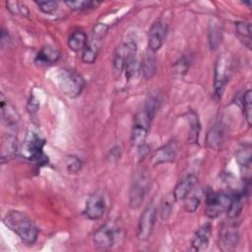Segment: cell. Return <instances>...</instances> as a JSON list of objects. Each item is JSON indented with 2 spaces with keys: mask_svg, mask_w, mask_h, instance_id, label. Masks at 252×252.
<instances>
[{
  "mask_svg": "<svg viewBox=\"0 0 252 252\" xmlns=\"http://www.w3.org/2000/svg\"><path fill=\"white\" fill-rule=\"evenodd\" d=\"M3 222L25 243L33 244L36 241L38 229L25 213L15 210L9 211L3 218Z\"/></svg>",
  "mask_w": 252,
  "mask_h": 252,
  "instance_id": "1",
  "label": "cell"
},
{
  "mask_svg": "<svg viewBox=\"0 0 252 252\" xmlns=\"http://www.w3.org/2000/svg\"><path fill=\"white\" fill-rule=\"evenodd\" d=\"M45 145L44 139L33 131H28L23 145L21 147V156L30 160L38 163H45L47 161L46 156L43 153V147Z\"/></svg>",
  "mask_w": 252,
  "mask_h": 252,
  "instance_id": "2",
  "label": "cell"
},
{
  "mask_svg": "<svg viewBox=\"0 0 252 252\" xmlns=\"http://www.w3.org/2000/svg\"><path fill=\"white\" fill-rule=\"evenodd\" d=\"M57 82L61 92L71 98L80 95L85 87L83 77L71 69L60 70L57 76Z\"/></svg>",
  "mask_w": 252,
  "mask_h": 252,
  "instance_id": "3",
  "label": "cell"
},
{
  "mask_svg": "<svg viewBox=\"0 0 252 252\" xmlns=\"http://www.w3.org/2000/svg\"><path fill=\"white\" fill-rule=\"evenodd\" d=\"M232 74V60L229 54L222 53L219 56L215 65L214 91L218 97H220L224 88Z\"/></svg>",
  "mask_w": 252,
  "mask_h": 252,
  "instance_id": "4",
  "label": "cell"
},
{
  "mask_svg": "<svg viewBox=\"0 0 252 252\" xmlns=\"http://www.w3.org/2000/svg\"><path fill=\"white\" fill-rule=\"evenodd\" d=\"M230 197L222 192L209 190L206 194L205 214L210 219H216L226 211Z\"/></svg>",
  "mask_w": 252,
  "mask_h": 252,
  "instance_id": "5",
  "label": "cell"
},
{
  "mask_svg": "<svg viewBox=\"0 0 252 252\" xmlns=\"http://www.w3.org/2000/svg\"><path fill=\"white\" fill-rule=\"evenodd\" d=\"M149 188V177L146 173L140 172L135 175L129 191V205L132 209H139L145 199Z\"/></svg>",
  "mask_w": 252,
  "mask_h": 252,
  "instance_id": "6",
  "label": "cell"
},
{
  "mask_svg": "<svg viewBox=\"0 0 252 252\" xmlns=\"http://www.w3.org/2000/svg\"><path fill=\"white\" fill-rule=\"evenodd\" d=\"M239 242L238 225L234 220H229L223 223L219 236V246L222 251L233 250Z\"/></svg>",
  "mask_w": 252,
  "mask_h": 252,
  "instance_id": "7",
  "label": "cell"
},
{
  "mask_svg": "<svg viewBox=\"0 0 252 252\" xmlns=\"http://www.w3.org/2000/svg\"><path fill=\"white\" fill-rule=\"evenodd\" d=\"M136 52L137 44L131 40L125 41L117 47L113 57V72L115 77H119L121 75L126 63L131 57L136 55Z\"/></svg>",
  "mask_w": 252,
  "mask_h": 252,
  "instance_id": "8",
  "label": "cell"
},
{
  "mask_svg": "<svg viewBox=\"0 0 252 252\" xmlns=\"http://www.w3.org/2000/svg\"><path fill=\"white\" fill-rule=\"evenodd\" d=\"M151 119L143 111L138 112L134 118V124L131 134V142L134 146L140 148L146 143V138L148 136V131L151 123Z\"/></svg>",
  "mask_w": 252,
  "mask_h": 252,
  "instance_id": "9",
  "label": "cell"
},
{
  "mask_svg": "<svg viewBox=\"0 0 252 252\" xmlns=\"http://www.w3.org/2000/svg\"><path fill=\"white\" fill-rule=\"evenodd\" d=\"M156 217L157 209L153 204H151L144 210L138 222L137 236L140 240L145 241L150 238L156 223Z\"/></svg>",
  "mask_w": 252,
  "mask_h": 252,
  "instance_id": "10",
  "label": "cell"
},
{
  "mask_svg": "<svg viewBox=\"0 0 252 252\" xmlns=\"http://www.w3.org/2000/svg\"><path fill=\"white\" fill-rule=\"evenodd\" d=\"M167 32V25L161 21H156L149 30L148 34V46L149 50L156 53L162 46Z\"/></svg>",
  "mask_w": 252,
  "mask_h": 252,
  "instance_id": "11",
  "label": "cell"
},
{
  "mask_svg": "<svg viewBox=\"0 0 252 252\" xmlns=\"http://www.w3.org/2000/svg\"><path fill=\"white\" fill-rule=\"evenodd\" d=\"M105 200L101 193L95 192L93 193L86 202L85 207V215L89 220H96L102 218L104 212H105Z\"/></svg>",
  "mask_w": 252,
  "mask_h": 252,
  "instance_id": "12",
  "label": "cell"
},
{
  "mask_svg": "<svg viewBox=\"0 0 252 252\" xmlns=\"http://www.w3.org/2000/svg\"><path fill=\"white\" fill-rule=\"evenodd\" d=\"M178 152V145L176 141H170L167 144L158 148L151 157V163L153 165H159L161 163L171 162L175 159Z\"/></svg>",
  "mask_w": 252,
  "mask_h": 252,
  "instance_id": "13",
  "label": "cell"
},
{
  "mask_svg": "<svg viewBox=\"0 0 252 252\" xmlns=\"http://www.w3.org/2000/svg\"><path fill=\"white\" fill-rule=\"evenodd\" d=\"M114 228L110 223H104L101 225L93 236L94 244L98 249H109L114 243Z\"/></svg>",
  "mask_w": 252,
  "mask_h": 252,
  "instance_id": "14",
  "label": "cell"
},
{
  "mask_svg": "<svg viewBox=\"0 0 252 252\" xmlns=\"http://www.w3.org/2000/svg\"><path fill=\"white\" fill-rule=\"evenodd\" d=\"M225 127L221 122H217L211 126L206 135V145L209 149L220 150L224 142Z\"/></svg>",
  "mask_w": 252,
  "mask_h": 252,
  "instance_id": "15",
  "label": "cell"
},
{
  "mask_svg": "<svg viewBox=\"0 0 252 252\" xmlns=\"http://www.w3.org/2000/svg\"><path fill=\"white\" fill-rule=\"evenodd\" d=\"M1 117L3 123L9 129L13 130L16 129L20 120V116L17 109L8 100H6L3 94H1Z\"/></svg>",
  "mask_w": 252,
  "mask_h": 252,
  "instance_id": "16",
  "label": "cell"
},
{
  "mask_svg": "<svg viewBox=\"0 0 252 252\" xmlns=\"http://www.w3.org/2000/svg\"><path fill=\"white\" fill-rule=\"evenodd\" d=\"M197 183V177L193 174H189L182 178L173 189V199L174 201L184 200L192 191Z\"/></svg>",
  "mask_w": 252,
  "mask_h": 252,
  "instance_id": "17",
  "label": "cell"
},
{
  "mask_svg": "<svg viewBox=\"0 0 252 252\" xmlns=\"http://www.w3.org/2000/svg\"><path fill=\"white\" fill-rule=\"evenodd\" d=\"M0 152H1L0 158L2 163L9 161L17 155L18 143H17V137L14 134H8L2 137Z\"/></svg>",
  "mask_w": 252,
  "mask_h": 252,
  "instance_id": "18",
  "label": "cell"
},
{
  "mask_svg": "<svg viewBox=\"0 0 252 252\" xmlns=\"http://www.w3.org/2000/svg\"><path fill=\"white\" fill-rule=\"evenodd\" d=\"M210 235H211V224L205 223L202 226H200L193 238H192V248L196 251H203L206 250L209 246L210 242Z\"/></svg>",
  "mask_w": 252,
  "mask_h": 252,
  "instance_id": "19",
  "label": "cell"
},
{
  "mask_svg": "<svg viewBox=\"0 0 252 252\" xmlns=\"http://www.w3.org/2000/svg\"><path fill=\"white\" fill-rule=\"evenodd\" d=\"M60 58V52L51 46L42 47L35 56V63L38 65H51Z\"/></svg>",
  "mask_w": 252,
  "mask_h": 252,
  "instance_id": "20",
  "label": "cell"
},
{
  "mask_svg": "<svg viewBox=\"0 0 252 252\" xmlns=\"http://www.w3.org/2000/svg\"><path fill=\"white\" fill-rule=\"evenodd\" d=\"M245 197H246L245 192H240L230 197V201L226 209V215L229 220H235L240 215L243 209Z\"/></svg>",
  "mask_w": 252,
  "mask_h": 252,
  "instance_id": "21",
  "label": "cell"
},
{
  "mask_svg": "<svg viewBox=\"0 0 252 252\" xmlns=\"http://www.w3.org/2000/svg\"><path fill=\"white\" fill-rule=\"evenodd\" d=\"M235 158L240 167L241 172L247 173L250 170L252 160L250 145H244L243 147L238 149L235 154Z\"/></svg>",
  "mask_w": 252,
  "mask_h": 252,
  "instance_id": "22",
  "label": "cell"
},
{
  "mask_svg": "<svg viewBox=\"0 0 252 252\" xmlns=\"http://www.w3.org/2000/svg\"><path fill=\"white\" fill-rule=\"evenodd\" d=\"M220 24V23L218 20L214 19V20H211L209 25L208 37H209V43H210L211 49L213 50L218 49L222 38V30H221V25Z\"/></svg>",
  "mask_w": 252,
  "mask_h": 252,
  "instance_id": "23",
  "label": "cell"
},
{
  "mask_svg": "<svg viewBox=\"0 0 252 252\" xmlns=\"http://www.w3.org/2000/svg\"><path fill=\"white\" fill-rule=\"evenodd\" d=\"M141 71L143 72V75L146 79H152L157 72V60L155 53L151 50H148L143 56Z\"/></svg>",
  "mask_w": 252,
  "mask_h": 252,
  "instance_id": "24",
  "label": "cell"
},
{
  "mask_svg": "<svg viewBox=\"0 0 252 252\" xmlns=\"http://www.w3.org/2000/svg\"><path fill=\"white\" fill-rule=\"evenodd\" d=\"M87 44H88L87 34L81 30L73 32L68 38V46L74 52H79L81 50H84Z\"/></svg>",
  "mask_w": 252,
  "mask_h": 252,
  "instance_id": "25",
  "label": "cell"
},
{
  "mask_svg": "<svg viewBox=\"0 0 252 252\" xmlns=\"http://www.w3.org/2000/svg\"><path fill=\"white\" fill-rule=\"evenodd\" d=\"M99 41L97 39L93 38L90 42H88L87 46L85 47V49L83 50V54H82V60L84 63L86 64H93L94 63L98 51H99Z\"/></svg>",
  "mask_w": 252,
  "mask_h": 252,
  "instance_id": "26",
  "label": "cell"
},
{
  "mask_svg": "<svg viewBox=\"0 0 252 252\" xmlns=\"http://www.w3.org/2000/svg\"><path fill=\"white\" fill-rule=\"evenodd\" d=\"M235 31L239 38L244 42V44L250 48L251 46V25L247 22H237L235 23Z\"/></svg>",
  "mask_w": 252,
  "mask_h": 252,
  "instance_id": "27",
  "label": "cell"
},
{
  "mask_svg": "<svg viewBox=\"0 0 252 252\" xmlns=\"http://www.w3.org/2000/svg\"><path fill=\"white\" fill-rule=\"evenodd\" d=\"M189 124H190V129H189V134H188V142L190 143H197L199 139V134H200V122L198 119V116L196 115L195 112H191L189 114Z\"/></svg>",
  "mask_w": 252,
  "mask_h": 252,
  "instance_id": "28",
  "label": "cell"
},
{
  "mask_svg": "<svg viewBox=\"0 0 252 252\" xmlns=\"http://www.w3.org/2000/svg\"><path fill=\"white\" fill-rule=\"evenodd\" d=\"M242 106H243V114L247 124L251 125L252 119V98H251V90H247L242 97Z\"/></svg>",
  "mask_w": 252,
  "mask_h": 252,
  "instance_id": "29",
  "label": "cell"
},
{
  "mask_svg": "<svg viewBox=\"0 0 252 252\" xmlns=\"http://www.w3.org/2000/svg\"><path fill=\"white\" fill-rule=\"evenodd\" d=\"M141 69V64L138 61V58L136 55H134L133 57H131L128 62L125 65L124 68V72H125V76L128 80L133 79L137 73L139 72V70Z\"/></svg>",
  "mask_w": 252,
  "mask_h": 252,
  "instance_id": "30",
  "label": "cell"
},
{
  "mask_svg": "<svg viewBox=\"0 0 252 252\" xmlns=\"http://www.w3.org/2000/svg\"><path fill=\"white\" fill-rule=\"evenodd\" d=\"M65 4L72 10L82 11L95 8L99 5L98 2L94 1H86V0H79V1H66Z\"/></svg>",
  "mask_w": 252,
  "mask_h": 252,
  "instance_id": "31",
  "label": "cell"
},
{
  "mask_svg": "<svg viewBox=\"0 0 252 252\" xmlns=\"http://www.w3.org/2000/svg\"><path fill=\"white\" fill-rule=\"evenodd\" d=\"M158 99L156 95H149L148 98L146 99L145 106H144V112L147 114V116L153 120L155 117L157 110H158Z\"/></svg>",
  "mask_w": 252,
  "mask_h": 252,
  "instance_id": "32",
  "label": "cell"
},
{
  "mask_svg": "<svg viewBox=\"0 0 252 252\" xmlns=\"http://www.w3.org/2000/svg\"><path fill=\"white\" fill-rule=\"evenodd\" d=\"M66 168L69 173L76 174L82 168V161L78 157L70 156L66 159Z\"/></svg>",
  "mask_w": 252,
  "mask_h": 252,
  "instance_id": "33",
  "label": "cell"
},
{
  "mask_svg": "<svg viewBox=\"0 0 252 252\" xmlns=\"http://www.w3.org/2000/svg\"><path fill=\"white\" fill-rule=\"evenodd\" d=\"M34 3L44 14H53L58 7V2L56 1H35Z\"/></svg>",
  "mask_w": 252,
  "mask_h": 252,
  "instance_id": "34",
  "label": "cell"
},
{
  "mask_svg": "<svg viewBox=\"0 0 252 252\" xmlns=\"http://www.w3.org/2000/svg\"><path fill=\"white\" fill-rule=\"evenodd\" d=\"M190 62H191V59L188 56L181 57L178 61L175 62V64L173 66L174 72L177 74H180V75L186 73V71L188 70V68L190 66Z\"/></svg>",
  "mask_w": 252,
  "mask_h": 252,
  "instance_id": "35",
  "label": "cell"
},
{
  "mask_svg": "<svg viewBox=\"0 0 252 252\" xmlns=\"http://www.w3.org/2000/svg\"><path fill=\"white\" fill-rule=\"evenodd\" d=\"M200 205V199L198 197L187 196L184 199V208L189 213H194Z\"/></svg>",
  "mask_w": 252,
  "mask_h": 252,
  "instance_id": "36",
  "label": "cell"
},
{
  "mask_svg": "<svg viewBox=\"0 0 252 252\" xmlns=\"http://www.w3.org/2000/svg\"><path fill=\"white\" fill-rule=\"evenodd\" d=\"M6 6H7V9L9 10V12L12 13L13 15H18V14H22L24 16L27 15L24 12V10L27 11V8H25V9L21 8L19 2H17V1H7L6 2Z\"/></svg>",
  "mask_w": 252,
  "mask_h": 252,
  "instance_id": "37",
  "label": "cell"
},
{
  "mask_svg": "<svg viewBox=\"0 0 252 252\" xmlns=\"http://www.w3.org/2000/svg\"><path fill=\"white\" fill-rule=\"evenodd\" d=\"M107 29H108V27L103 24L95 25V27L94 28V31H93V38L100 40L106 33Z\"/></svg>",
  "mask_w": 252,
  "mask_h": 252,
  "instance_id": "38",
  "label": "cell"
},
{
  "mask_svg": "<svg viewBox=\"0 0 252 252\" xmlns=\"http://www.w3.org/2000/svg\"><path fill=\"white\" fill-rule=\"evenodd\" d=\"M170 213H171V206L168 202H163L160 206V211H159V214H160V218L162 220H167L169 216H170Z\"/></svg>",
  "mask_w": 252,
  "mask_h": 252,
  "instance_id": "39",
  "label": "cell"
},
{
  "mask_svg": "<svg viewBox=\"0 0 252 252\" xmlns=\"http://www.w3.org/2000/svg\"><path fill=\"white\" fill-rule=\"evenodd\" d=\"M9 41H10L9 33L7 32V31H6V30L2 29V32H1V40H0V42H1V46L4 48V47H5V45H8Z\"/></svg>",
  "mask_w": 252,
  "mask_h": 252,
  "instance_id": "40",
  "label": "cell"
},
{
  "mask_svg": "<svg viewBox=\"0 0 252 252\" xmlns=\"http://www.w3.org/2000/svg\"><path fill=\"white\" fill-rule=\"evenodd\" d=\"M109 155H110V159L111 160L112 159H115V160L119 159V158H120V149H119V147L112 148L109 152Z\"/></svg>",
  "mask_w": 252,
  "mask_h": 252,
  "instance_id": "41",
  "label": "cell"
}]
</instances>
